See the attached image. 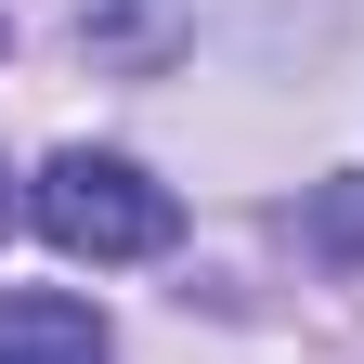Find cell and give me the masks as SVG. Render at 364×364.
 Returning a JSON list of instances; mask_svg holds the SVG:
<instances>
[{"mask_svg": "<svg viewBox=\"0 0 364 364\" xmlns=\"http://www.w3.org/2000/svg\"><path fill=\"white\" fill-rule=\"evenodd\" d=\"M26 221H39L65 260H156V247L182 235V196H169V182H144L130 156H91V144H65L53 169L26 182Z\"/></svg>", "mask_w": 364, "mask_h": 364, "instance_id": "1", "label": "cell"}, {"mask_svg": "<svg viewBox=\"0 0 364 364\" xmlns=\"http://www.w3.org/2000/svg\"><path fill=\"white\" fill-rule=\"evenodd\" d=\"M105 312L65 287H0V364H105Z\"/></svg>", "mask_w": 364, "mask_h": 364, "instance_id": "2", "label": "cell"}, {"mask_svg": "<svg viewBox=\"0 0 364 364\" xmlns=\"http://www.w3.org/2000/svg\"><path fill=\"white\" fill-rule=\"evenodd\" d=\"M312 235H326V247H364V182H338V196L312 208Z\"/></svg>", "mask_w": 364, "mask_h": 364, "instance_id": "3", "label": "cell"}, {"mask_svg": "<svg viewBox=\"0 0 364 364\" xmlns=\"http://www.w3.org/2000/svg\"><path fill=\"white\" fill-rule=\"evenodd\" d=\"M0 235H14V182H0Z\"/></svg>", "mask_w": 364, "mask_h": 364, "instance_id": "4", "label": "cell"}]
</instances>
